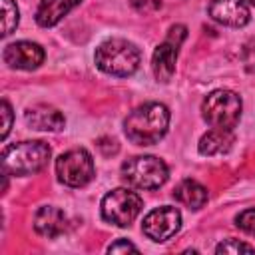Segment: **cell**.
I'll return each mask as SVG.
<instances>
[{
  "instance_id": "obj_1",
  "label": "cell",
  "mask_w": 255,
  "mask_h": 255,
  "mask_svg": "<svg viewBox=\"0 0 255 255\" xmlns=\"http://www.w3.org/2000/svg\"><path fill=\"white\" fill-rule=\"evenodd\" d=\"M169 126V110L159 102H147L129 112L124 122V131L135 145H153L165 133Z\"/></svg>"
},
{
  "instance_id": "obj_2",
  "label": "cell",
  "mask_w": 255,
  "mask_h": 255,
  "mask_svg": "<svg viewBox=\"0 0 255 255\" xmlns=\"http://www.w3.org/2000/svg\"><path fill=\"white\" fill-rule=\"evenodd\" d=\"M139 62H141L139 48L124 38L106 40L96 50V66L110 76L128 78L139 68Z\"/></svg>"
},
{
  "instance_id": "obj_3",
  "label": "cell",
  "mask_w": 255,
  "mask_h": 255,
  "mask_svg": "<svg viewBox=\"0 0 255 255\" xmlns=\"http://www.w3.org/2000/svg\"><path fill=\"white\" fill-rule=\"evenodd\" d=\"M52 149L46 141H20L2 151V167L8 175H32L48 165Z\"/></svg>"
},
{
  "instance_id": "obj_4",
  "label": "cell",
  "mask_w": 255,
  "mask_h": 255,
  "mask_svg": "<svg viewBox=\"0 0 255 255\" xmlns=\"http://www.w3.org/2000/svg\"><path fill=\"white\" fill-rule=\"evenodd\" d=\"M241 98L231 92V90H215L211 92L203 104H201V114L203 120L211 128H223V129H233L241 118Z\"/></svg>"
},
{
  "instance_id": "obj_5",
  "label": "cell",
  "mask_w": 255,
  "mask_h": 255,
  "mask_svg": "<svg viewBox=\"0 0 255 255\" xmlns=\"http://www.w3.org/2000/svg\"><path fill=\"white\" fill-rule=\"evenodd\" d=\"M122 177L137 189H157L167 181V165L155 155H135L122 165Z\"/></svg>"
},
{
  "instance_id": "obj_6",
  "label": "cell",
  "mask_w": 255,
  "mask_h": 255,
  "mask_svg": "<svg viewBox=\"0 0 255 255\" xmlns=\"http://www.w3.org/2000/svg\"><path fill=\"white\" fill-rule=\"evenodd\" d=\"M94 159L84 147L70 149L56 159V175L64 185L84 187L94 179Z\"/></svg>"
},
{
  "instance_id": "obj_7",
  "label": "cell",
  "mask_w": 255,
  "mask_h": 255,
  "mask_svg": "<svg viewBox=\"0 0 255 255\" xmlns=\"http://www.w3.org/2000/svg\"><path fill=\"white\" fill-rule=\"evenodd\" d=\"M141 211V197L126 187L112 189L102 199V217L118 227H128Z\"/></svg>"
},
{
  "instance_id": "obj_8",
  "label": "cell",
  "mask_w": 255,
  "mask_h": 255,
  "mask_svg": "<svg viewBox=\"0 0 255 255\" xmlns=\"http://www.w3.org/2000/svg\"><path fill=\"white\" fill-rule=\"evenodd\" d=\"M187 36V28L183 24H175L169 28L167 38L155 48L151 58V70L157 82H169L175 72V62L179 54V46Z\"/></svg>"
},
{
  "instance_id": "obj_9",
  "label": "cell",
  "mask_w": 255,
  "mask_h": 255,
  "mask_svg": "<svg viewBox=\"0 0 255 255\" xmlns=\"http://www.w3.org/2000/svg\"><path fill=\"white\" fill-rule=\"evenodd\" d=\"M181 227V213L171 205H161L157 209H151L141 223L143 233L151 241H167L173 237Z\"/></svg>"
},
{
  "instance_id": "obj_10",
  "label": "cell",
  "mask_w": 255,
  "mask_h": 255,
  "mask_svg": "<svg viewBox=\"0 0 255 255\" xmlns=\"http://www.w3.org/2000/svg\"><path fill=\"white\" fill-rule=\"evenodd\" d=\"M4 62L16 70H36L44 62V48L36 42H14L4 48Z\"/></svg>"
},
{
  "instance_id": "obj_11",
  "label": "cell",
  "mask_w": 255,
  "mask_h": 255,
  "mask_svg": "<svg viewBox=\"0 0 255 255\" xmlns=\"http://www.w3.org/2000/svg\"><path fill=\"white\" fill-rule=\"evenodd\" d=\"M207 12L215 22L231 28H241L251 18L249 8L241 0H211L207 6Z\"/></svg>"
},
{
  "instance_id": "obj_12",
  "label": "cell",
  "mask_w": 255,
  "mask_h": 255,
  "mask_svg": "<svg viewBox=\"0 0 255 255\" xmlns=\"http://www.w3.org/2000/svg\"><path fill=\"white\" fill-rule=\"evenodd\" d=\"M24 120L32 129H40V131H58L66 126L64 116L48 104L30 106L24 114Z\"/></svg>"
},
{
  "instance_id": "obj_13",
  "label": "cell",
  "mask_w": 255,
  "mask_h": 255,
  "mask_svg": "<svg viewBox=\"0 0 255 255\" xmlns=\"http://www.w3.org/2000/svg\"><path fill=\"white\" fill-rule=\"evenodd\" d=\"M68 227V219L64 215L62 209L54 207V205H46V207H40L34 215V229L42 235V237H48V239H54L58 235H62Z\"/></svg>"
},
{
  "instance_id": "obj_14",
  "label": "cell",
  "mask_w": 255,
  "mask_h": 255,
  "mask_svg": "<svg viewBox=\"0 0 255 255\" xmlns=\"http://www.w3.org/2000/svg\"><path fill=\"white\" fill-rule=\"evenodd\" d=\"M80 2L82 0H40L36 8V22L42 28H52Z\"/></svg>"
},
{
  "instance_id": "obj_15",
  "label": "cell",
  "mask_w": 255,
  "mask_h": 255,
  "mask_svg": "<svg viewBox=\"0 0 255 255\" xmlns=\"http://www.w3.org/2000/svg\"><path fill=\"white\" fill-rule=\"evenodd\" d=\"M233 131L223 128H213L199 139V153L201 155H221L233 147Z\"/></svg>"
},
{
  "instance_id": "obj_16",
  "label": "cell",
  "mask_w": 255,
  "mask_h": 255,
  "mask_svg": "<svg viewBox=\"0 0 255 255\" xmlns=\"http://www.w3.org/2000/svg\"><path fill=\"white\" fill-rule=\"evenodd\" d=\"M173 197L189 209H201L207 203V189L193 179H185L175 187Z\"/></svg>"
},
{
  "instance_id": "obj_17",
  "label": "cell",
  "mask_w": 255,
  "mask_h": 255,
  "mask_svg": "<svg viewBox=\"0 0 255 255\" xmlns=\"http://www.w3.org/2000/svg\"><path fill=\"white\" fill-rule=\"evenodd\" d=\"M2 12H4V22H2V36H10L18 22H20V14H18V6L14 0H2Z\"/></svg>"
},
{
  "instance_id": "obj_18",
  "label": "cell",
  "mask_w": 255,
  "mask_h": 255,
  "mask_svg": "<svg viewBox=\"0 0 255 255\" xmlns=\"http://www.w3.org/2000/svg\"><path fill=\"white\" fill-rule=\"evenodd\" d=\"M217 253H253L255 247H251L249 243H243L239 239H227L223 243H219L215 247Z\"/></svg>"
},
{
  "instance_id": "obj_19",
  "label": "cell",
  "mask_w": 255,
  "mask_h": 255,
  "mask_svg": "<svg viewBox=\"0 0 255 255\" xmlns=\"http://www.w3.org/2000/svg\"><path fill=\"white\" fill-rule=\"evenodd\" d=\"M235 225H237L241 231H245V233H249V235H255V209H245V211H241V213L235 217Z\"/></svg>"
},
{
  "instance_id": "obj_20",
  "label": "cell",
  "mask_w": 255,
  "mask_h": 255,
  "mask_svg": "<svg viewBox=\"0 0 255 255\" xmlns=\"http://www.w3.org/2000/svg\"><path fill=\"white\" fill-rule=\"evenodd\" d=\"M241 60H243V66L247 72L255 74V40L247 42L243 46V52H241Z\"/></svg>"
},
{
  "instance_id": "obj_21",
  "label": "cell",
  "mask_w": 255,
  "mask_h": 255,
  "mask_svg": "<svg viewBox=\"0 0 255 255\" xmlns=\"http://www.w3.org/2000/svg\"><path fill=\"white\" fill-rule=\"evenodd\" d=\"M2 120H4V124H2V133H0V137L6 139V135H8L10 128H12V108H10V104H8L6 100H2Z\"/></svg>"
},
{
  "instance_id": "obj_22",
  "label": "cell",
  "mask_w": 255,
  "mask_h": 255,
  "mask_svg": "<svg viewBox=\"0 0 255 255\" xmlns=\"http://www.w3.org/2000/svg\"><path fill=\"white\" fill-rule=\"evenodd\" d=\"M131 4L137 12H143V14L155 12L157 8H161V0H131Z\"/></svg>"
},
{
  "instance_id": "obj_23",
  "label": "cell",
  "mask_w": 255,
  "mask_h": 255,
  "mask_svg": "<svg viewBox=\"0 0 255 255\" xmlns=\"http://www.w3.org/2000/svg\"><path fill=\"white\" fill-rule=\"evenodd\" d=\"M128 251L137 253V247L131 245V243L126 241V239H120V241H116V243H112V245L108 247V253H128Z\"/></svg>"
},
{
  "instance_id": "obj_24",
  "label": "cell",
  "mask_w": 255,
  "mask_h": 255,
  "mask_svg": "<svg viewBox=\"0 0 255 255\" xmlns=\"http://www.w3.org/2000/svg\"><path fill=\"white\" fill-rule=\"evenodd\" d=\"M247 4H251V6H255V0H245Z\"/></svg>"
}]
</instances>
